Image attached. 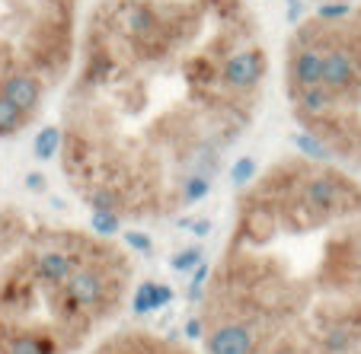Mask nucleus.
Returning a JSON list of instances; mask_svg holds the SVG:
<instances>
[{
	"label": "nucleus",
	"instance_id": "obj_2",
	"mask_svg": "<svg viewBox=\"0 0 361 354\" xmlns=\"http://www.w3.org/2000/svg\"><path fill=\"white\" fill-rule=\"evenodd\" d=\"M64 291L77 300V307L83 313H99L102 307H109V300L118 297V281H112L109 265L102 262H87V265L74 268L68 278Z\"/></svg>",
	"mask_w": 361,
	"mask_h": 354
},
{
	"label": "nucleus",
	"instance_id": "obj_20",
	"mask_svg": "<svg viewBox=\"0 0 361 354\" xmlns=\"http://www.w3.org/2000/svg\"><path fill=\"white\" fill-rule=\"evenodd\" d=\"M202 259H204V249H202V246H185V249H179L176 255L170 259V268L176 274H189Z\"/></svg>",
	"mask_w": 361,
	"mask_h": 354
},
{
	"label": "nucleus",
	"instance_id": "obj_16",
	"mask_svg": "<svg viewBox=\"0 0 361 354\" xmlns=\"http://www.w3.org/2000/svg\"><path fill=\"white\" fill-rule=\"evenodd\" d=\"M29 118H32V115L20 112L13 103H7V99L0 96V137H13V134H20V131L29 125Z\"/></svg>",
	"mask_w": 361,
	"mask_h": 354
},
{
	"label": "nucleus",
	"instance_id": "obj_6",
	"mask_svg": "<svg viewBox=\"0 0 361 354\" xmlns=\"http://www.w3.org/2000/svg\"><path fill=\"white\" fill-rule=\"evenodd\" d=\"M42 93H45V87H42V77L35 70H10L0 77V96L26 115H35V109L42 106Z\"/></svg>",
	"mask_w": 361,
	"mask_h": 354
},
{
	"label": "nucleus",
	"instance_id": "obj_23",
	"mask_svg": "<svg viewBox=\"0 0 361 354\" xmlns=\"http://www.w3.org/2000/svg\"><path fill=\"white\" fill-rule=\"evenodd\" d=\"M348 16H352V4H345V0H326L317 10V20L320 23H342Z\"/></svg>",
	"mask_w": 361,
	"mask_h": 354
},
{
	"label": "nucleus",
	"instance_id": "obj_32",
	"mask_svg": "<svg viewBox=\"0 0 361 354\" xmlns=\"http://www.w3.org/2000/svg\"><path fill=\"white\" fill-rule=\"evenodd\" d=\"M7 224H10V217L4 211H0V236H4V233H7Z\"/></svg>",
	"mask_w": 361,
	"mask_h": 354
},
{
	"label": "nucleus",
	"instance_id": "obj_24",
	"mask_svg": "<svg viewBox=\"0 0 361 354\" xmlns=\"http://www.w3.org/2000/svg\"><path fill=\"white\" fill-rule=\"evenodd\" d=\"M173 297H176V291H173L170 284H164V281H150V313L166 310L173 303Z\"/></svg>",
	"mask_w": 361,
	"mask_h": 354
},
{
	"label": "nucleus",
	"instance_id": "obj_14",
	"mask_svg": "<svg viewBox=\"0 0 361 354\" xmlns=\"http://www.w3.org/2000/svg\"><path fill=\"white\" fill-rule=\"evenodd\" d=\"M61 147H64V131L58 128V125H45L32 141L35 160H55L58 153H61Z\"/></svg>",
	"mask_w": 361,
	"mask_h": 354
},
{
	"label": "nucleus",
	"instance_id": "obj_1",
	"mask_svg": "<svg viewBox=\"0 0 361 354\" xmlns=\"http://www.w3.org/2000/svg\"><path fill=\"white\" fill-rule=\"evenodd\" d=\"M298 198L307 211H314L317 217H336V214L348 211L355 201V185H348L339 172L329 170H307L298 182Z\"/></svg>",
	"mask_w": 361,
	"mask_h": 354
},
{
	"label": "nucleus",
	"instance_id": "obj_4",
	"mask_svg": "<svg viewBox=\"0 0 361 354\" xmlns=\"http://www.w3.org/2000/svg\"><path fill=\"white\" fill-rule=\"evenodd\" d=\"M266 70H269V58L262 48H240V51H231V55L221 58L218 83L233 96L252 93L262 83Z\"/></svg>",
	"mask_w": 361,
	"mask_h": 354
},
{
	"label": "nucleus",
	"instance_id": "obj_13",
	"mask_svg": "<svg viewBox=\"0 0 361 354\" xmlns=\"http://www.w3.org/2000/svg\"><path fill=\"white\" fill-rule=\"evenodd\" d=\"M294 141V147L300 150V153H304L307 160H310V163H329V160L336 157L333 153V147H329L326 141H323L320 134H317V131H298V134L291 137Z\"/></svg>",
	"mask_w": 361,
	"mask_h": 354
},
{
	"label": "nucleus",
	"instance_id": "obj_33",
	"mask_svg": "<svg viewBox=\"0 0 361 354\" xmlns=\"http://www.w3.org/2000/svg\"><path fill=\"white\" fill-rule=\"evenodd\" d=\"M176 227H183V230H189V227H192V217H179V220H176Z\"/></svg>",
	"mask_w": 361,
	"mask_h": 354
},
{
	"label": "nucleus",
	"instance_id": "obj_35",
	"mask_svg": "<svg viewBox=\"0 0 361 354\" xmlns=\"http://www.w3.org/2000/svg\"><path fill=\"white\" fill-rule=\"evenodd\" d=\"M358 265H361V255H358Z\"/></svg>",
	"mask_w": 361,
	"mask_h": 354
},
{
	"label": "nucleus",
	"instance_id": "obj_34",
	"mask_svg": "<svg viewBox=\"0 0 361 354\" xmlns=\"http://www.w3.org/2000/svg\"><path fill=\"white\" fill-rule=\"evenodd\" d=\"M128 4H137V0H128Z\"/></svg>",
	"mask_w": 361,
	"mask_h": 354
},
{
	"label": "nucleus",
	"instance_id": "obj_9",
	"mask_svg": "<svg viewBox=\"0 0 361 354\" xmlns=\"http://www.w3.org/2000/svg\"><path fill=\"white\" fill-rule=\"evenodd\" d=\"M4 354H61L55 332L48 329H23V332H7V339L0 341Z\"/></svg>",
	"mask_w": 361,
	"mask_h": 354
},
{
	"label": "nucleus",
	"instance_id": "obj_26",
	"mask_svg": "<svg viewBox=\"0 0 361 354\" xmlns=\"http://www.w3.org/2000/svg\"><path fill=\"white\" fill-rule=\"evenodd\" d=\"M125 246H128L131 252H141V255H154V239H150L144 230H128L125 233Z\"/></svg>",
	"mask_w": 361,
	"mask_h": 354
},
{
	"label": "nucleus",
	"instance_id": "obj_7",
	"mask_svg": "<svg viewBox=\"0 0 361 354\" xmlns=\"http://www.w3.org/2000/svg\"><path fill=\"white\" fill-rule=\"evenodd\" d=\"M74 268H80V259H74L71 252L58 249V246H51V249H42L32 255V278L39 281L42 287H48V291H55V287H64L68 284V278L74 274Z\"/></svg>",
	"mask_w": 361,
	"mask_h": 354
},
{
	"label": "nucleus",
	"instance_id": "obj_28",
	"mask_svg": "<svg viewBox=\"0 0 361 354\" xmlns=\"http://www.w3.org/2000/svg\"><path fill=\"white\" fill-rule=\"evenodd\" d=\"M183 335L185 339H192V341H202V335H204V320L202 316H192V320L183 326Z\"/></svg>",
	"mask_w": 361,
	"mask_h": 354
},
{
	"label": "nucleus",
	"instance_id": "obj_31",
	"mask_svg": "<svg viewBox=\"0 0 361 354\" xmlns=\"http://www.w3.org/2000/svg\"><path fill=\"white\" fill-rule=\"evenodd\" d=\"M192 233H195V236H208V233H212V220L208 217H202V220H192V227H189Z\"/></svg>",
	"mask_w": 361,
	"mask_h": 354
},
{
	"label": "nucleus",
	"instance_id": "obj_18",
	"mask_svg": "<svg viewBox=\"0 0 361 354\" xmlns=\"http://www.w3.org/2000/svg\"><path fill=\"white\" fill-rule=\"evenodd\" d=\"M90 230H93L99 239L116 236V233H122V214H112V211H93V214H90Z\"/></svg>",
	"mask_w": 361,
	"mask_h": 354
},
{
	"label": "nucleus",
	"instance_id": "obj_15",
	"mask_svg": "<svg viewBox=\"0 0 361 354\" xmlns=\"http://www.w3.org/2000/svg\"><path fill=\"white\" fill-rule=\"evenodd\" d=\"M212 195V176H202V172H192L189 179H183V189H179V205L192 208L198 201Z\"/></svg>",
	"mask_w": 361,
	"mask_h": 354
},
{
	"label": "nucleus",
	"instance_id": "obj_3",
	"mask_svg": "<svg viewBox=\"0 0 361 354\" xmlns=\"http://www.w3.org/2000/svg\"><path fill=\"white\" fill-rule=\"evenodd\" d=\"M259 320H218L208 332L202 335L204 341V354H256L262 345V332H259Z\"/></svg>",
	"mask_w": 361,
	"mask_h": 354
},
{
	"label": "nucleus",
	"instance_id": "obj_12",
	"mask_svg": "<svg viewBox=\"0 0 361 354\" xmlns=\"http://www.w3.org/2000/svg\"><path fill=\"white\" fill-rule=\"evenodd\" d=\"M355 341H358V332H355L352 322H329L326 332L320 335V345L326 354H345L355 348Z\"/></svg>",
	"mask_w": 361,
	"mask_h": 354
},
{
	"label": "nucleus",
	"instance_id": "obj_29",
	"mask_svg": "<svg viewBox=\"0 0 361 354\" xmlns=\"http://www.w3.org/2000/svg\"><path fill=\"white\" fill-rule=\"evenodd\" d=\"M300 16H304V4H300V0H288V23L298 26Z\"/></svg>",
	"mask_w": 361,
	"mask_h": 354
},
{
	"label": "nucleus",
	"instance_id": "obj_25",
	"mask_svg": "<svg viewBox=\"0 0 361 354\" xmlns=\"http://www.w3.org/2000/svg\"><path fill=\"white\" fill-rule=\"evenodd\" d=\"M131 313L135 316H150V281H141L131 293Z\"/></svg>",
	"mask_w": 361,
	"mask_h": 354
},
{
	"label": "nucleus",
	"instance_id": "obj_5",
	"mask_svg": "<svg viewBox=\"0 0 361 354\" xmlns=\"http://www.w3.org/2000/svg\"><path fill=\"white\" fill-rule=\"evenodd\" d=\"M323 87L336 96H352L361 87V58L348 42L333 39L323 48Z\"/></svg>",
	"mask_w": 361,
	"mask_h": 354
},
{
	"label": "nucleus",
	"instance_id": "obj_22",
	"mask_svg": "<svg viewBox=\"0 0 361 354\" xmlns=\"http://www.w3.org/2000/svg\"><path fill=\"white\" fill-rule=\"evenodd\" d=\"M256 172H259L256 157H240V160H233V166H231V182L237 185V189H243V185H250L252 179H256Z\"/></svg>",
	"mask_w": 361,
	"mask_h": 354
},
{
	"label": "nucleus",
	"instance_id": "obj_17",
	"mask_svg": "<svg viewBox=\"0 0 361 354\" xmlns=\"http://www.w3.org/2000/svg\"><path fill=\"white\" fill-rule=\"evenodd\" d=\"M87 201H90L93 211H112V214H118L122 211V205H125L122 191H118L116 185H99V189H93Z\"/></svg>",
	"mask_w": 361,
	"mask_h": 354
},
{
	"label": "nucleus",
	"instance_id": "obj_8",
	"mask_svg": "<svg viewBox=\"0 0 361 354\" xmlns=\"http://www.w3.org/2000/svg\"><path fill=\"white\" fill-rule=\"evenodd\" d=\"M288 80H291V93L307 89V87H320L323 83V48L294 45L291 61H288Z\"/></svg>",
	"mask_w": 361,
	"mask_h": 354
},
{
	"label": "nucleus",
	"instance_id": "obj_27",
	"mask_svg": "<svg viewBox=\"0 0 361 354\" xmlns=\"http://www.w3.org/2000/svg\"><path fill=\"white\" fill-rule=\"evenodd\" d=\"M26 189L32 191V195H45V189H48V176L45 172H26Z\"/></svg>",
	"mask_w": 361,
	"mask_h": 354
},
{
	"label": "nucleus",
	"instance_id": "obj_10",
	"mask_svg": "<svg viewBox=\"0 0 361 354\" xmlns=\"http://www.w3.org/2000/svg\"><path fill=\"white\" fill-rule=\"evenodd\" d=\"M35 303V278L32 272H13L4 287H0V307L10 310V313H23Z\"/></svg>",
	"mask_w": 361,
	"mask_h": 354
},
{
	"label": "nucleus",
	"instance_id": "obj_21",
	"mask_svg": "<svg viewBox=\"0 0 361 354\" xmlns=\"http://www.w3.org/2000/svg\"><path fill=\"white\" fill-rule=\"evenodd\" d=\"M189 274H192V281H189V303H202L204 284H208V278H212V265H208V259L198 262Z\"/></svg>",
	"mask_w": 361,
	"mask_h": 354
},
{
	"label": "nucleus",
	"instance_id": "obj_11",
	"mask_svg": "<svg viewBox=\"0 0 361 354\" xmlns=\"http://www.w3.org/2000/svg\"><path fill=\"white\" fill-rule=\"evenodd\" d=\"M116 70H118V61L106 51V45L102 48H90V55H87V61H83V74H80V80H83V87H106V83L116 77Z\"/></svg>",
	"mask_w": 361,
	"mask_h": 354
},
{
	"label": "nucleus",
	"instance_id": "obj_19",
	"mask_svg": "<svg viewBox=\"0 0 361 354\" xmlns=\"http://www.w3.org/2000/svg\"><path fill=\"white\" fill-rule=\"evenodd\" d=\"M185 80L195 83V87H212V83H218V64H208L204 58L202 61H192L185 68Z\"/></svg>",
	"mask_w": 361,
	"mask_h": 354
},
{
	"label": "nucleus",
	"instance_id": "obj_30",
	"mask_svg": "<svg viewBox=\"0 0 361 354\" xmlns=\"http://www.w3.org/2000/svg\"><path fill=\"white\" fill-rule=\"evenodd\" d=\"M269 354H300V348H298V345H294V341L281 339V341H279V345H275V348H272V351H269Z\"/></svg>",
	"mask_w": 361,
	"mask_h": 354
}]
</instances>
